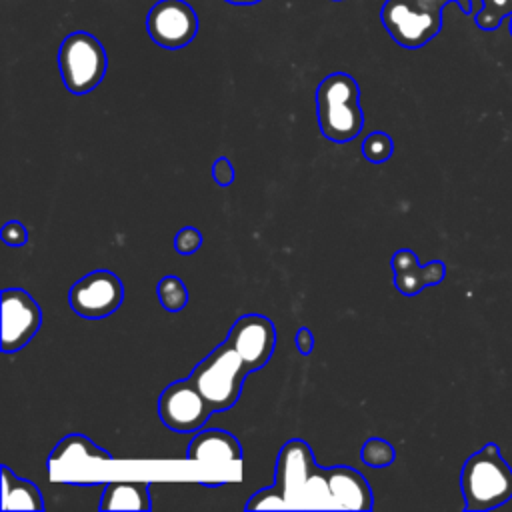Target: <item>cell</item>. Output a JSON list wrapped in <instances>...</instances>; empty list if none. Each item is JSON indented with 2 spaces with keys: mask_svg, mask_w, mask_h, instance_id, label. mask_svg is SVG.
Wrapping results in <instances>:
<instances>
[{
  "mask_svg": "<svg viewBox=\"0 0 512 512\" xmlns=\"http://www.w3.org/2000/svg\"><path fill=\"white\" fill-rule=\"evenodd\" d=\"M0 236H2V242L6 246H12V248H18V246H24L28 242V230L24 228V224L20 220H8L2 230H0Z\"/></svg>",
  "mask_w": 512,
  "mask_h": 512,
  "instance_id": "cb8c5ba5",
  "label": "cell"
},
{
  "mask_svg": "<svg viewBox=\"0 0 512 512\" xmlns=\"http://www.w3.org/2000/svg\"><path fill=\"white\" fill-rule=\"evenodd\" d=\"M152 508L148 480H112L106 482L100 496V510H144Z\"/></svg>",
  "mask_w": 512,
  "mask_h": 512,
  "instance_id": "2e32d148",
  "label": "cell"
},
{
  "mask_svg": "<svg viewBox=\"0 0 512 512\" xmlns=\"http://www.w3.org/2000/svg\"><path fill=\"white\" fill-rule=\"evenodd\" d=\"M186 460L210 462L214 468L222 466V462L236 464L242 462V446L230 432L208 428L192 438L186 450Z\"/></svg>",
  "mask_w": 512,
  "mask_h": 512,
  "instance_id": "5bb4252c",
  "label": "cell"
},
{
  "mask_svg": "<svg viewBox=\"0 0 512 512\" xmlns=\"http://www.w3.org/2000/svg\"><path fill=\"white\" fill-rule=\"evenodd\" d=\"M330 472V494L334 508L348 510H372L374 496L366 478L348 466L328 468Z\"/></svg>",
  "mask_w": 512,
  "mask_h": 512,
  "instance_id": "9a60e30c",
  "label": "cell"
},
{
  "mask_svg": "<svg viewBox=\"0 0 512 512\" xmlns=\"http://www.w3.org/2000/svg\"><path fill=\"white\" fill-rule=\"evenodd\" d=\"M390 266L394 272V286L404 296H416L426 286L440 284L446 276V264L442 260H432L422 266L418 256L408 248L396 250Z\"/></svg>",
  "mask_w": 512,
  "mask_h": 512,
  "instance_id": "4fadbf2b",
  "label": "cell"
},
{
  "mask_svg": "<svg viewBox=\"0 0 512 512\" xmlns=\"http://www.w3.org/2000/svg\"><path fill=\"white\" fill-rule=\"evenodd\" d=\"M198 14L186 0H158L146 14V32L166 50L188 46L198 34Z\"/></svg>",
  "mask_w": 512,
  "mask_h": 512,
  "instance_id": "ba28073f",
  "label": "cell"
},
{
  "mask_svg": "<svg viewBox=\"0 0 512 512\" xmlns=\"http://www.w3.org/2000/svg\"><path fill=\"white\" fill-rule=\"evenodd\" d=\"M202 244V234L194 226H184L174 236V248L180 254H194Z\"/></svg>",
  "mask_w": 512,
  "mask_h": 512,
  "instance_id": "603a6c76",
  "label": "cell"
},
{
  "mask_svg": "<svg viewBox=\"0 0 512 512\" xmlns=\"http://www.w3.org/2000/svg\"><path fill=\"white\" fill-rule=\"evenodd\" d=\"M360 458L370 468H386V466H390L394 462L396 452H394V446L388 440H384V438H368L362 444Z\"/></svg>",
  "mask_w": 512,
  "mask_h": 512,
  "instance_id": "ffe728a7",
  "label": "cell"
},
{
  "mask_svg": "<svg viewBox=\"0 0 512 512\" xmlns=\"http://www.w3.org/2000/svg\"><path fill=\"white\" fill-rule=\"evenodd\" d=\"M334 2H340V0H334Z\"/></svg>",
  "mask_w": 512,
  "mask_h": 512,
  "instance_id": "f1b7e54d",
  "label": "cell"
},
{
  "mask_svg": "<svg viewBox=\"0 0 512 512\" xmlns=\"http://www.w3.org/2000/svg\"><path fill=\"white\" fill-rule=\"evenodd\" d=\"M2 352L14 354L40 330L42 312L38 302L22 288L2 290Z\"/></svg>",
  "mask_w": 512,
  "mask_h": 512,
  "instance_id": "30bf717a",
  "label": "cell"
},
{
  "mask_svg": "<svg viewBox=\"0 0 512 512\" xmlns=\"http://www.w3.org/2000/svg\"><path fill=\"white\" fill-rule=\"evenodd\" d=\"M248 374L250 370L244 358L230 346L228 340H224L196 364L190 378L196 382L214 412H220L238 402Z\"/></svg>",
  "mask_w": 512,
  "mask_h": 512,
  "instance_id": "5b68a950",
  "label": "cell"
},
{
  "mask_svg": "<svg viewBox=\"0 0 512 512\" xmlns=\"http://www.w3.org/2000/svg\"><path fill=\"white\" fill-rule=\"evenodd\" d=\"M272 508H288V502L276 484L254 492L246 502V510H272Z\"/></svg>",
  "mask_w": 512,
  "mask_h": 512,
  "instance_id": "7402d4cb",
  "label": "cell"
},
{
  "mask_svg": "<svg viewBox=\"0 0 512 512\" xmlns=\"http://www.w3.org/2000/svg\"><path fill=\"white\" fill-rule=\"evenodd\" d=\"M288 506H332L330 472L314 462L308 442L300 438L288 440L278 454L276 482Z\"/></svg>",
  "mask_w": 512,
  "mask_h": 512,
  "instance_id": "6da1fadb",
  "label": "cell"
},
{
  "mask_svg": "<svg viewBox=\"0 0 512 512\" xmlns=\"http://www.w3.org/2000/svg\"><path fill=\"white\" fill-rule=\"evenodd\" d=\"M226 340L244 358L250 372L260 370L276 348V328L264 314H244L234 320Z\"/></svg>",
  "mask_w": 512,
  "mask_h": 512,
  "instance_id": "8fae6325",
  "label": "cell"
},
{
  "mask_svg": "<svg viewBox=\"0 0 512 512\" xmlns=\"http://www.w3.org/2000/svg\"><path fill=\"white\" fill-rule=\"evenodd\" d=\"M108 56L102 42L86 32L74 30L58 46V70L68 92L88 94L106 74Z\"/></svg>",
  "mask_w": 512,
  "mask_h": 512,
  "instance_id": "8992f818",
  "label": "cell"
},
{
  "mask_svg": "<svg viewBox=\"0 0 512 512\" xmlns=\"http://www.w3.org/2000/svg\"><path fill=\"white\" fill-rule=\"evenodd\" d=\"M228 4H234V6H252V4H258L260 0H224Z\"/></svg>",
  "mask_w": 512,
  "mask_h": 512,
  "instance_id": "4316f807",
  "label": "cell"
},
{
  "mask_svg": "<svg viewBox=\"0 0 512 512\" xmlns=\"http://www.w3.org/2000/svg\"><path fill=\"white\" fill-rule=\"evenodd\" d=\"M124 300L122 280L110 270H92L70 288V308L84 318H104L120 308Z\"/></svg>",
  "mask_w": 512,
  "mask_h": 512,
  "instance_id": "9c48e42d",
  "label": "cell"
},
{
  "mask_svg": "<svg viewBox=\"0 0 512 512\" xmlns=\"http://www.w3.org/2000/svg\"><path fill=\"white\" fill-rule=\"evenodd\" d=\"M156 294L164 310L168 312H180L188 304V290L184 282L178 276H164L156 284Z\"/></svg>",
  "mask_w": 512,
  "mask_h": 512,
  "instance_id": "ac0fdd59",
  "label": "cell"
},
{
  "mask_svg": "<svg viewBox=\"0 0 512 512\" xmlns=\"http://www.w3.org/2000/svg\"><path fill=\"white\" fill-rule=\"evenodd\" d=\"M512 16V0H480L476 26L482 30H496L504 18Z\"/></svg>",
  "mask_w": 512,
  "mask_h": 512,
  "instance_id": "d6986e66",
  "label": "cell"
},
{
  "mask_svg": "<svg viewBox=\"0 0 512 512\" xmlns=\"http://www.w3.org/2000/svg\"><path fill=\"white\" fill-rule=\"evenodd\" d=\"M294 340H296V350H298L302 356H308V354L312 352V348H314V336H312L310 328L300 326V328L296 330Z\"/></svg>",
  "mask_w": 512,
  "mask_h": 512,
  "instance_id": "484cf974",
  "label": "cell"
},
{
  "mask_svg": "<svg viewBox=\"0 0 512 512\" xmlns=\"http://www.w3.org/2000/svg\"><path fill=\"white\" fill-rule=\"evenodd\" d=\"M320 132L332 142L354 140L364 128L358 82L346 72H332L316 86Z\"/></svg>",
  "mask_w": 512,
  "mask_h": 512,
  "instance_id": "3957f363",
  "label": "cell"
},
{
  "mask_svg": "<svg viewBox=\"0 0 512 512\" xmlns=\"http://www.w3.org/2000/svg\"><path fill=\"white\" fill-rule=\"evenodd\" d=\"M2 510H44V500L38 486L26 478L16 476L8 466H2Z\"/></svg>",
  "mask_w": 512,
  "mask_h": 512,
  "instance_id": "e0dca14e",
  "label": "cell"
},
{
  "mask_svg": "<svg viewBox=\"0 0 512 512\" xmlns=\"http://www.w3.org/2000/svg\"><path fill=\"white\" fill-rule=\"evenodd\" d=\"M86 460L110 462L112 454L82 434H68L54 446L52 454L48 456V470L56 480L78 484V470L82 466L80 462Z\"/></svg>",
  "mask_w": 512,
  "mask_h": 512,
  "instance_id": "7c38bea8",
  "label": "cell"
},
{
  "mask_svg": "<svg viewBox=\"0 0 512 512\" xmlns=\"http://www.w3.org/2000/svg\"><path fill=\"white\" fill-rule=\"evenodd\" d=\"M394 152V142L386 132H372L362 142V154L372 164L386 162Z\"/></svg>",
  "mask_w": 512,
  "mask_h": 512,
  "instance_id": "44dd1931",
  "label": "cell"
},
{
  "mask_svg": "<svg viewBox=\"0 0 512 512\" xmlns=\"http://www.w3.org/2000/svg\"><path fill=\"white\" fill-rule=\"evenodd\" d=\"M450 2L466 14L472 12V0H386L380 8V22L398 46L416 50L440 32L442 12Z\"/></svg>",
  "mask_w": 512,
  "mask_h": 512,
  "instance_id": "277c9868",
  "label": "cell"
},
{
  "mask_svg": "<svg viewBox=\"0 0 512 512\" xmlns=\"http://www.w3.org/2000/svg\"><path fill=\"white\" fill-rule=\"evenodd\" d=\"M508 22H510V24H508V26H510V34H512V16H510V18H508Z\"/></svg>",
  "mask_w": 512,
  "mask_h": 512,
  "instance_id": "83f0119b",
  "label": "cell"
},
{
  "mask_svg": "<svg viewBox=\"0 0 512 512\" xmlns=\"http://www.w3.org/2000/svg\"><path fill=\"white\" fill-rule=\"evenodd\" d=\"M212 176H214V180H216L218 186H228V184H232V180H234L232 162H230L226 156L216 158L214 164H212Z\"/></svg>",
  "mask_w": 512,
  "mask_h": 512,
  "instance_id": "d4e9b609",
  "label": "cell"
},
{
  "mask_svg": "<svg viewBox=\"0 0 512 512\" xmlns=\"http://www.w3.org/2000/svg\"><path fill=\"white\" fill-rule=\"evenodd\" d=\"M212 412L214 408L190 376L170 382L158 398V416L162 424L178 434L198 432Z\"/></svg>",
  "mask_w": 512,
  "mask_h": 512,
  "instance_id": "52a82bcc",
  "label": "cell"
},
{
  "mask_svg": "<svg viewBox=\"0 0 512 512\" xmlns=\"http://www.w3.org/2000/svg\"><path fill=\"white\" fill-rule=\"evenodd\" d=\"M464 510L482 512L512 498V468L502 458L498 444L488 442L466 458L460 472Z\"/></svg>",
  "mask_w": 512,
  "mask_h": 512,
  "instance_id": "7a4b0ae2",
  "label": "cell"
}]
</instances>
